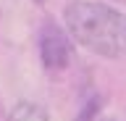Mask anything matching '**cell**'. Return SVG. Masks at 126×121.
Wrapping results in <instances>:
<instances>
[{
    "label": "cell",
    "mask_w": 126,
    "mask_h": 121,
    "mask_svg": "<svg viewBox=\"0 0 126 121\" xmlns=\"http://www.w3.org/2000/svg\"><path fill=\"white\" fill-rule=\"evenodd\" d=\"M71 37L94 55L121 58L126 53V13L105 3L74 0L63 11Z\"/></svg>",
    "instance_id": "1"
},
{
    "label": "cell",
    "mask_w": 126,
    "mask_h": 121,
    "mask_svg": "<svg viewBox=\"0 0 126 121\" xmlns=\"http://www.w3.org/2000/svg\"><path fill=\"white\" fill-rule=\"evenodd\" d=\"M39 58H42V66H45L47 71H63V69H68L71 63V40L66 37L61 26L55 24H45L39 29Z\"/></svg>",
    "instance_id": "2"
},
{
    "label": "cell",
    "mask_w": 126,
    "mask_h": 121,
    "mask_svg": "<svg viewBox=\"0 0 126 121\" xmlns=\"http://www.w3.org/2000/svg\"><path fill=\"white\" fill-rule=\"evenodd\" d=\"M8 121H47V113H45L42 105L21 100V103H16L8 111Z\"/></svg>",
    "instance_id": "3"
},
{
    "label": "cell",
    "mask_w": 126,
    "mask_h": 121,
    "mask_svg": "<svg viewBox=\"0 0 126 121\" xmlns=\"http://www.w3.org/2000/svg\"><path fill=\"white\" fill-rule=\"evenodd\" d=\"M97 108H100V97H92V100H89V103H87L84 108L76 113V119H74V121H94Z\"/></svg>",
    "instance_id": "4"
},
{
    "label": "cell",
    "mask_w": 126,
    "mask_h": 121,
    "mask_svg": "<svg viewBox=\"0 0 126 121\" xmlns=\"http://www.w3.org/2000/svg\"><path fill=\"white\" fill-rule=\"evenodd\" d=\"M100 121H116V119H100Z\"/></svg>",
    "instance_id": "5"
}]
</instances>
